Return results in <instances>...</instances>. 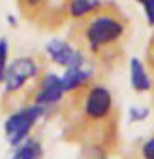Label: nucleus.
I'll use <instances>...</instances> for the list:
<instances>
[{
	"instance_id": "nucleus-5",
	"label": "nucleus",
	"mask_w": 154,
	"mask_h": 159,
	"mask_svg": "<svg viewBox=\"0 0 154 159\" xmlns=\"http://www.w3.org/2000/svg\"><path fill=\"white\" fill-rule=\"evenodd\" d=\"M65 96H66V91H65V86L61 81V75L48 71L43 76H40L38 86L33 91L32 103L45 109V113H47L48 109H52L53 106L61 103Z\"/></svg>"
},
{
	"instance_id": "nucleus-8",
	"label": "nucleus",
	"mask_w": 154,
	"mask_h": 159,
	"mask_svg": "<svg viewBox=\"0 0 154 159\" xmlns=\"http://www.w3.org/2000/svg\"><path fill=\"white\" fill-rule=\"evenodd\" d=\"M129 78H131V86L136 93H146L152 88V80L139 58H131L129 61Z\"/></svg>"
},
{
	"instance_id": "nucleus-9",
	"label": "nucleus",
	"mask_w": 154,
	"mask_h": 159,
	"mask_svg": "<svg viewBox=\"0 0 154 159\" xmlns=\"http://www.w3.org/2000/svg\"><path fill=\"white\" fill-rule=\"evenodd\" d=\"M104 7L101 0H68L66 12L73 20H83Z\"/></svg>"
},
{
	"instance_id": "nucleus-2",
	"label": "nucleus",
	"mask_w": 154,
	"mask_h": 159,
	"mask_svg": "<svg viewBox=\"0 0 154 159\" xmlns=\"http://www.w3.org/2000/svg\"><path fill=\"white\" fill-rule=\"evenodd\" d=\"M43 114H45V109H42L33 103L23 104V106L12 111L3 124V133L7 141L13 148H17L20 143H23L27 138H30L32 129L35 128V124L40 121V118Z\"/></svg>"
},
{
	"instance_id": "nucleus-16",
	"label": "nucleus",
	"mask_w": 154,
	"mask_h": 159,
	"mask_svg": "<svg viewBox=\"0 0 154 159\" xmlns=\"http://www.w3.org/2000/svg\"><path fill=\"white\" fill-rule=\"evenodd\" d=\"M147 61L151 71L154 73V38L151 40V45H149V50H147Z\"/></svg>"
},
{
	"instance_id": "nucleus-7",
	"label": "nucleus",
	"mask_w": 154,
	"mask_h": 159,
	"mask_svg": "<svg viewBox=\"0 0 154 159\" xmlns=\"http://www.w3.org/2000/svg\"><path fill=\"white\" fill-rule=\"evenodd\" d=\"M93 76V71L89 66H81V68H70L65 70L61 75V81L65 86V91L68 93H76L79 89H83L89 83V80Z\"/></svg>"
},
{
	"instance_id": "nucleus-12",
	"label": "nucleus",
	"mask_w": 154,
	"mask_h": 159,
	"mask_svg": "<svg viewBox=\"0 0 154 159\" xmlns=\"http://www.w3.org/2000/svg\"><path fill=\"white\" fill-rule=\"evenodd\" d=\"M8 42L7 38H0V83H3V76L8 68Z\"/></svg>"
},
{
	"instance_id": "nucleus-3",
	"label": "nucleus",
	"mask_w": 154,
	"mask_h": 159,
	"mask_svg": "<svg viewBox=\"0 0 154 159\" xmlns=\"http://www.w3.org/2000/svg\"><path fill=\"white\" fill-rule=\"evenodd\" d=\"M40 76V65L33 57H18L8 63L3 76V93L7 96L20 93L30 81Z\"/></svg>"
},
{
	"instance_id": "nucleus-11",
	"label": "nucleus",
	"mask_w": 154,
	"mask_h": 159,
	"mask_svg": "<svg viewBox=\"0 0 154 159\" xmlns=\"http://www.w3.org/2000/svg\"><path fill=\"white\" fill-rule=\"evenodd\" d=\"M17 3L25 17L38 18L50 5V0H17Z\"/></svg>"
},
{
	"instance_id": "nucleus-17",
	"label": "nucleus",
	"mask_w": 154,
	"mask_h": 159,
	"mask_svg": "<svg viewBox=\"0 0 154 159\" xmlns=\"http://www.w3.org/2000/svg\"><path fill=\"white\" fill-rule=\"evenodd\" d=\"M101 159H104V157H101Z\"/></svg>"
},
{
	"instance_id": "nucleus-1",
	"label": "nucleus",
	"mask_w": 154,
	"mask_h": 159,
	"mask_svg": "<svg viewBox=\"0 0 154 159\" xmlns=\"http://www.w3.org/2000/svg\"><path fill=\"white\" fill-rule=\"evenodd\" d=\"M128 22L119 12L101 8L89 17L78 20L75 28V43L83 53L94 57L113 53L123 40Z\"/></svg>"
},
{
	"instance_id": "nucleus-14",
	"label": "nucleus",
	"mask_w": 154,
	"mask_h": 159,
	"mask_svg": "<svg viewBox=\"0 0 154 159\" xmlns=\"http://www.w3.org/2000/svg\"><path fill=\"white\" fill-rule=\"evenodd\" d=\"M147 116H149V109L146 106H131L129 108V119L133 123L144 121Z\"/></svg>"
},
{
	"instance_id": "nucleus-10",
	"label": "nucleus",
	"mask_w": 154,
	"mask_h": 159,
	"mask_svg": "<svg viewBox=\"0 0 154 159\" xmlns=\"http://www.w3.org/2000/svg\"><path fill=\"white\" fill-rule=\"evenodd\" d=\"M43 148L42 143L35 138H27L23 143H20L15 148L12 159H42Z\"/></svg>"
},
{
	"instance_id": "nucleus-13",
	"label": "nucleus",
	"mask_w": 154,
	"mask_h": 159,
	"mask_svg": "<svg viewBox=\"0 0 154 159\" xmlns=\"http://www.w3.org/2000/svg\"><path fill=\"white\" fill-rule=\"evenodd\" d=\"M136 2L143 5L147 25L149 27H154V0H136Z\"/></svg>"
},
{
	"instance_id": "nucleus-15",
	"label": "nucleus",
	"mask_w": 154,
	"mask_h": 159,
	"mask_svg": "<svg viewBox=\"0 0 154 159\" xmlns=\"http://www.w3.org/2000/svg\"><path fill=\"white\" fill-rule=\"evenodd\" d=\"M141 156H143V159H154V136L143 143Z\"/></svg>"
},
{
	"instance_id": "nucleus-6",
	"label": "nucleus",
	"mask_w": 154,
	"mask_h": 159,
	"mask_svg": "<svg viewBox=\"0 0 154 159\" xmlns=\"http://www.w3.org/2000/svg\"><path fill=\"white\" fill-rule=\"evenodd\" d=\"M45 52H47V57L55 65H58L65 70L86 66V55L76 45L70 43L68 40L52 38L45 45Z\"/></svg>"
},
{
	"instance_id": "nucleus-4",
	"label": "nucleus",
	"mask_w": 154,
	"mask_h": 159,
	"mask_svg": "<svg viewBox=\"0 0 154 159\" xmlns=\"http://www.w3.org/2000/svg\"><path fill=\"white\" fill-rule=\"evenodd\" d=\"M81 116L89 123H99L109 118L113 111V94L103 84H93L83 93Z\"/></svg>"
}]
</instances>
